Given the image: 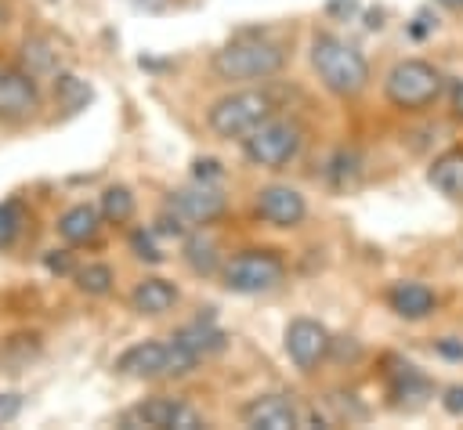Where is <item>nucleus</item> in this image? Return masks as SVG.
Masks as SVG:
<instances>
[{
  "mask_svg": "<svg viewBox=\"0 0 463 430\" xmlns=\"http://www.w3.org/2000/svg\"><path fill=\"white\" fill-rule=\"evenodd\" d=\"M311 65L322 79L326 90H333L336 98H354L369 87V61L365 54L347 43L336 33H315L311 40Z\"/></svg>",
  "mask_w": 463,
  "mask_h": 430,
  "instance_id": "1",
  "label": "nucleus"
},
{
  "mask_svg": "<svg viewBox=\"0 0 463 430\" xmlns=\"http://www.w3.org/2000/svg\"><path fill=\"white\" fill-rule=\"evenodd\" d=\"M210 65H213V72L221 79H235V83L271 79L286 65V47L279 40H268V36H257V33H242V36L228 40L221 51H213Z\"/></svg>",
  "mask_w": 463,
  "mask_h": 430,
  "instance_id": "2",
  "label": "nucleus"
},
{
  "mask_svg": "<svg viewBox=\"0 0 463 430\" xmlns=\"http://www.w3.org/2000/svg\"><path fill=\"white\" fill-rule=\"evenodd\" d=\"M271 116H275V98L260 87H242V90L221 94L206 108V126L224 141H242L250 130H257Z\"/></svg>",
  "mask_w": 463,
  "mask_h": 430,
  "instance_id": "3",
  "label": "nucleus"
},
{
  "mask_svg": "<svg viewBox=\"0 0 463 430\" xmlns=\"http://www.w3.org/2000/svg\"><path fill=\"white\" fill-rule=\"evenodd\" d=\"M203 358H195L181 340H141L134 347H127L116 358V372L119 376H134V379H166V376H188Z\"/></svg>",
  "mask_w": 463,
  "mask_h": 430,
  "instance_id": "4",
  "label": "nucleus"
},
{
  "mask_svg": "<svg viewBox=\"0 0 463 430\" xmlns=\"http://www.w3.org/2000/svg\"><path fill=\"white\" fill-rule=\"evenodd\" d=\"M441 90H445V76L423 58L394 61L387 79H383V98L398 112H423L441 98Z\"/></svg>",
  "mask_w": 463,
  "mask_h": 430,
  "instance_id": "5",
  "label": "nucleus"
},
{
  "mask_svg": "<svg viewBox=\"0 0 463 430\" xmlns=\"http://www.w3.org/2000/svg\"><path fill=\"white\" fill-rule=\"evenodd\" d=\"M300 145H304V130L293 119L271 116L242 137V155L260 170H282L286 163L297 159Z\"/></svg>",
  "mask_w": 463,
  "mask_h": 430,
  "instance_id": "6",
  "label": "nucleus"
},
{
  "mask_svg": "<svg viewBox=\"0 0 463 430\" xmlns=\"http://www.w3.org/2000/svg\"><path fill=\"white\" fill-rule=\"evenodd\" d=\"M221 278H224V289L242 293V296H257V293L275 289L286 278V264L271 249H242L239 257L221 264Z\"/></svg>",
  "mask_w": 463,
  "mask_h": 430,
  "instance_id": "7",
  "label": "nucleus"
},
{
  "mask_svg": "<svg viewBox=\"0 0 463 430\" xmlns=\"http://www.w3.org/2000/svg\"><path fill=\"white\" fill-rule=\"evenodd\" d=\"M127 426H152V430H199L203 426V416L184 405L181 397H145L141 405H134L127 416H123Z\"/></svg>",
  "mask_w": 463,
  "mask_h": 430,
  "instance_id": "8",
  "label": "nucleus"
},
{
  "mask_svg": "<svg viewBox=\"0 0 463 430\" xmlns=\"http://www.w3.org/2000/svg\"><path fill=\"white\" fill-rule=\"evenodd\" d=\"M329 329L315 318H293L286 325V336H282V347L289 354V361L300 369V372H315L326 358H329Z\"/></svg>",
  "mask_w": 463,
  "mask_h": 430,
  "instance_id": "9",
  "label": "nucleus"
},
{
  "mask_svg": "<svg viewBox=\"0 0 463 430\" xmlns=\"http://www.w3.org/2000/svg\"><path fill=\"white\" fill-rule=\"evenodd\" d=\"M170 210H174L188 228H206V224H213V220L228 210V202H224V195H221L217 184L195 181V184L177 188V192L170 195Z\"/></svg>",
  "mask_w": 463,
  "mask_h": 430,
  "instance_id": "10",
  "label": "nucleus"
},
{
  "mask_svg": "<svg viewBox=\"0 0 463 430\" xmlns=\"http://www.w3.org/2000/svg\"><path fill=\"white\" fill-rule=\"evenodd\" d=\"M40 108V87L25 69H0V123H25Z\"/></svg>",
  "mask_w": 463,
  "mask_h": 430,
  "instance_id": "11",
  "label": "nucleus"
},
{
  "mask_svg": "<svg viewBox=\"0 0 463 430\" xmlns=\"http://www.w3.org/2000/svg\"><path fill=\"white\" fill-rule=\"evenodd\" d=\"M257 213H260V220H268L275 228H297L307 217V202L289 184H264L257 192Z\"/></svg>",
  "mask_w": 463,
  "mask_h": 430,
  "instance_id": "12",
  "label": "nucleus"
},
{
  "mask_svg": "<svg viewBox=\"0 0 463 430\" xmlns=\"http://www.w3.org/2000/svg\"><path fill=\"white\" fill-rule=\"evenodd\" d=\"M242 423L257 430H293L300 426V412L286 394H260L242 405Z\"/></svg>",
  "mask_w": 463,
  "mask_h": 430,
  "instance_id": "13",
  "label": "nucleus"
},
{
  "mask_svg": "<svg viewBox=\"0 0 463 430\" xmlns=\"http://www.w3.org/2000/svg\"><path fill=\"white\" fill-rule=\"evenodd\" d=\"M387 307L405 322H420L438 307V296L423 282H394L387 289Z\"/></svg>",
  "mask_w": 463,
  "mask_h": 430,
  "instance_id": "14",
  "label": "nucleus"
},
{
  "mask_svg": "<svg viewBox=\"0 0 463 430\" xmlns=\"http://www.w3.org/2000/svg\"><path fill=\"white\" fill-rule=\"evenodd\" d=\"M174 304H177V285L166 282V278H141V282L130 289V307H134L137 314L156 318V314H166Z\"/></svg>",
  "mask_w": 463,
  "mask_h": 430,
  "instance_id": "15",
  "label": "nucleus"
},
{
  "mask_svg": "<svg viewBox=\"0 0 463 430\" xmlns=\"http://www.w3.org/2000/svg\"><path fill=\"white\" fill-rule=\"evenodd\" d=\"M22 69L33 79L58 76L61 72V51H58V43L51 36H25L22 40Z\"/></svg>",
  "mask_w": 463,
  "mask_h": 430,
  "instance_id": "16",
  "label": "nucleus"
},
{
  "mask_svg": "<svg viewBox=\"0 0 463 430\" xmlns=\"http://www.w3.org/2000/svg\"><path fill=\"white\" fill-rule=\"evenodd\" d=\"M98 228H101V213L87 202L80 206H69L61 217H58V235L69 242V246H87L98 238Z\"/></svg>",
  "mask_w": 463,
  "mask_h": 430,
  "instance_id": "17",
  "label": "nucleus"
},
{
  "mask_svg": "<svg viewBox=\"0 0 463 430\" xmlns=\"http://www.w3.org/2000/svg\"><path fill=\"white\" fill-rule=\"evenodd\" d=\"M427 181H430L445 199H463V148L441 152V155L430 163Z\"/></svg>",
  "mask_w": 463,
  "mask_h": 430,
  "instance_id": "18",
  "label": "nucleus"
},
{
  "mask_svg": "<svg viewBox=\"0 0 463 430\" xmlns=\"http://www.w3.org/2000/svg\"><path fill=\"white\" fill-rule=\"evenodd\" d=\"M184 264L195 275H217L221 271V246L213 235H206L203 228L184 235Z\"/></svg>",
  "mask_w": 463,
  "mask_h": 430,
  "instance_id": "19",
  "label": "nucleus"
},
{
  "mask_svg": "<svg viewBox=\"0 0 463 430\" xmlns=\"http://www.w3.org/2000/svg\"><path fill=\"white\" fill-rule=\"evenodd\" d=\"M174 340H181L195 358H206V354H217L224 347V332L213 325V322H192V325H181L174 332Z\"/></svg>",
  "mask_w": 463,
  "mask_h": 430,
  "instance_id": "20",
  "label": "nucleus"
},
{
  "mask_svg": "<svg viewBox=\"0 0 463 430\" xmlns=\"http://www.w3.org/2000/svg\"><path fill=\"white\" fill-rule=\"evenodd\" d=\"M90 83L87 79H80V76H72V72H58L54 76V105L61 108V112H80V108H87L90 105Z\"/></svg>",
  "mask_w": 463,
  "mask_h": 430,
  "instance_id": "21",
  "label": "nucleus"
},
{
  "mask_svg": "<svg viewBox=\"0 0 463 430\" xmlns=\"http://www.w3.org/2000/svg\"><path fill=\"white\" fill-rule=\"evenodd\" d=\"M101 217H105L109 224H127V220L134 217V195H130V188L109 184V188L101 192Z\"/></svg>",
  "mask_w": 463,
  "mask_h": 430,
  "instance_id": "22",
  "label": "nucleus"
},
{
  "mask_svg": "<svg viewBox=\"0 0 463 430\" xmlns=\"http://www.w3.org/2000/svg\"><path fill=\"white\" fill-rule=\"evenodd\" d=\"M112 282H116V275H112L109 264H87V267L76 271V285L87 296H109L112 293Z\"/></svg>",
  "mask_w": 463,
  "mask_h": 430,
  "instance_id": "23",
  "label": "nucleus"
},
{
  "mask_svg": "<svg viewBox=\"0 0 463 430\" xmlns=\"http://www.w3.org/2000/svg\"><path fill=\"white\" fill-rule=\"evenodd\" d=\"M36 351H40L36 336H11L4 343V351H0V365H7L11 372H18V369H25L36 358Z\"/></svg>",
  "mask_w": 463,
  "mask_h": 430,
  "instance_id": "24",
  "label": "nucleus"
},
{
  "mask_svg": "<svg viewBox=\"0 0 463 430\" xmlns=\"http://www.w3.org/2000/svg\"><path fill=\"white\" fill-rule=\"evenodd\" d=\"M326 177H329L333 188H351L358 181V155L354 152H336L329 170H326Z\"/></svg>",
  "mask_w": 463,
  "mask_h": 430,
  "instance_id": "25",
  "label": "nucleus"
},
{
  "mask_svg": "<svg viewBox=\"0 0 463 430\" xmlns=\"http://www.w3.org/2000/svg\"><path fill=\"white\" fill-rule=\"evenodd\" d=\"M22 231V210L14 202H0V249H7Z\"/></svg>",
  "mask_w": 463,
  "mask_h": 430,
  "instance_id": "26",
  "label": "nucleus"
},
{
  "mask_svg": "<svg viewBox=\"0 0 463 430\" xmlns=\"http://www.w3.org/2000/svg\"><path fill=\"white\" fill-rule=\"evenodd\" d=\"M130 249H134V257H141V260H148V264H159V260H163L159 246L152 242V231H145V228H137V231L130 235Z\"/></svg>",
  "mask_w": 463,
  "mask_h": 430,
  "instance_id": "27",
  "label": "nucleus"
},
{
  "mask_svg": "<svg viewBox=\"0 0 463 430\" xmlns=\"http://www.w3.org/2000/svg\"><path fill=\"white\" fill-rule=\"evenodd\" d=\"M22 416V394H0V426H7V423H14Z\"/></svg>",
  "mask_w": 463,
  "mask_h": 430,
  "instance_id": "28",
  "label": "nucleus"
},
{
  "mask_svg": "<svg viewBox=\"0 0 463 430\" xmlns=\"http://www.w3.org/2000/svg\"><path fill=\"white\" fill-rule=\"evenodd\" d=\"M441 408H445L449 416H463V383L445 387V394H441Z\"/></svg>",
  "mask_w": 463,
  "mask_h": 430,
  "instance_id": "29",
  "label": "nucleus"
},
{
  "mask_svg": "<svg viewBox=\"0 0 463 430\" xmlns=\"http://www.w3.org/2000/svg\"><path fill=\"white\" fill-rule=\"evenodd\" d=\"M224 177V170H221V163L217 159H195V181H221Z\"/></svg>",
  "mask_w": 463,
  "mask_h": 430,
  "instance_id": "30",
  "label": "nucleus"
},
{
  "mask_svg": "<svg viewBox=\"0 0 463 430\" xmlns=\"http://www.w3.org/2000/svg\"><path fill=\"white\" fill-rule=\"evenodd\" d=\"M434 347H438V354H445V358H452V361H463V340L445 336V340H438Z\"/></svg>",
  "mask_w": 463,
  "mask_h": 430,
  "instance_id": "31",
  "label": "nucleus"
},
{
  "mask_svg": "<svg viewBox=\"0 0 463 430\" xmlns=\"http://www.w3.org/2000/svg\"><path fill=\"white\" fill-rule=\"evenodd\" d=\"M47 267H51V271H69V253H65V249H61V253L54 249V253L47 257Z\"/></svg>",
  "mask_w": 463,
  "mask_h": 430,
  "instance_id": "32",
  "label": "nucleus"
},
{
  "mask_svg": "<svg viewBox=\"0 0 463 430\" xmlns=\"http://www.w3.org/2000/svg\"><path fill=\"white\" fill-rule=\"evenodd\" d=\"M452 112H456V119H463V79L452 87Z\"/></svg>",
  "mask_w": 463,
  "mask_h": 430,
  "instance_id": "33",
  "label": "nucleus"
},
{
  "mask_svg": "<svg viewBox=\"0 0 463 430\" xmlns=\"http://www.w3.org/2000/svg\"><path fill=\"white\" fill-rule=\"evenodd\" d=\"M130 4H137V7H148V11H159V7H166V0H130Z\"/></svg>",
  "mask_w": 463,
  "mask_h": 430,
  "instance_id": "34",
  "label": "nucleus"
},
{
  "mask_svg": "<svg viewBox=\"0 0 463 430\" xmlns=\"http://www.w3.org/2000/svg\"><path fill=\"white\" fill-rule=\"evenodd\" d=\"M434 4H441V7H449V11H463V0H434Z\"/></svg>",
  "mask_w": 463,
  "mask_h": 430,
  "instance_id": "35",
  "label": "nucleus"
},
{
  "mask_svg": "<svg viewBox=\"0 0 463 430\" xmlns=\"http://www.w3.org/2000/svg\"><path fill=\"white\" fill-rule=\"evenodd\" d=\"M0 18H4V11H0Z\"/></svg>",
  "mask_w": 463,
  "mask_h": 430,
  "instance_id": "36",
  "label": "nucleus"
}]
</instances>
